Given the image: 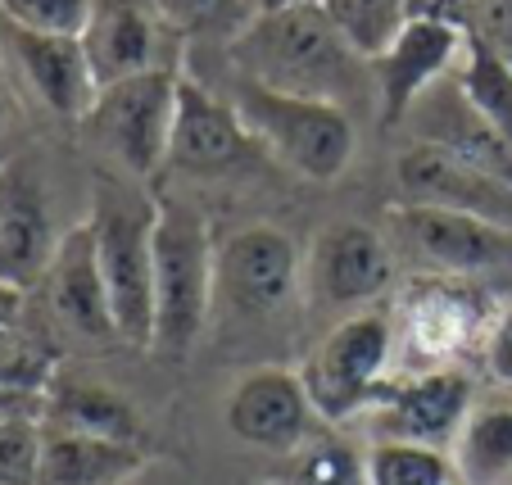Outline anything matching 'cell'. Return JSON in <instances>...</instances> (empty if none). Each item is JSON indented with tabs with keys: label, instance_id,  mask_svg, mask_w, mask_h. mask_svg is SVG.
<instances>
[{
	"label": "cell",
	"instance_id": "22",
	"mask_svg": "<svg viewBox=\"0 0 512 485\" xmlns=\"http://www.w3.org/2000/svg\"><path fill=\"white\" fill-rule=\"evenodd\" d=\"M155 467L150 449L114 445L96 436L41 427V476L37 485H127Z\"/></svg>",
	"mask_w": 512,
	"mask_h": 485
},
{
	"label": "cell",
	"instance_id": "36",
	"mask_svg": "<svg viewBox=\"0 0 512 485\" xmlns=\"http://www.w3.org/2000/svg\"><path fill=\"white\" fill-rule=\"evenodd\" d=\"M295 5H322V0H254V10L268 14V10H295Z\"/></svg>",
	"mask_w": 512,
	"mask_h": 485
},
{
	"label": "cell",
	"instance_id": "16",
	"mask_svg": "<svg viewBox=\"0 0 512 485\" xmlns=\"http://www.w3.org/2000/svg\"><path fill=\"white\" fill-rule=\"evenodd\" d=\"M0 55L5 64L23 78V87L46 105V114L64 118V123H87L96 109V78L82 55L78 37H55V32H28L19 23L0 19Z\"/></svg>",
	"mask_w": 512,
	"mask_h": 485
},
{
	"label": "cell",
	"instance_id": "11",
	"mask_svg": "<svg viewBox=\"0 0 512 485\" xmlns=\"http://www.w3.org/2000/svg\"><path fill=\"white\" fill-rule=\"evenodd\" d=\"M386 241L395 259L404 254L417 272H445V277H481L490 268L512 263V232L472 214L422 209V204H390Z\"/></svg>",
	"mask_w": 512,
	"mask_h": 485
},
{
	"label": "cell",
	"instance_id": "31",
	"mask_svg": "<svg viewBox=\"0 0 512 485\" xmlns=\"http://www.w3.org/2000/svg\"><path fill=\"white\" fill-rule=\"evenodd\" d=\"M458 28L512 68V0H467Z\"/></svg>",
	"mask_w": 512,
	"mask_h": 485
},
{
	"label": "cell",
	"instance_id": "15",
	"mask_svg": "<svg viewBox=\"0 0 512 485\" xmlns=\"http://www.w3.org/2000/svg\"><path fill=\"white\" fill-rule=\"evenodd\" d=\"M395 204H422V209H449L472 214L512 232V186L435 146L408 141L395 159Z\"/></svg>",
	"mask_w": 512,
	"mask_h": 485
},
{
	"label": "cell",
	"instance_id": "4",
	"mask_svg": "<svg viewBox=\"0 0 512 485\" xmlns=\"http://www.w3.org/2000/svg\"><path fill=\"white\" fill-rule=\"evenodd\" d=\"M503 300L476 277H445V272H408L390 300L399 340L395 377L463 368L481 359L490 322L499 318Z\"/></svg>",
	"mask_w": 512,
	"mask_h": 485
},
{
	"label": "cell",
	"instance_id": "21",
	"mask_svg": "<svg viewBox=\"0 0 512 485\" xmlns=\"http://www.w3.org/2000/svg\"><path fill=\"white\" fill-rule=\"evenodd\" d=\"M41 427L114 440V445H132V449H150V422H145V413L132 404V395H123V390L109 386V381L82 377V372H64V368L50 377L46 395H41ZM150 454H155V449H150Z\"/></svg>",
	"mask_w": 512,
	"mask_h": 485
},
{
	"label": "cell",
	"instance_id": "23",
	"mask_svg": "<svg viewBox=\"0 0 512 485\" xmlns=\"http://www.w3.org/2000/svg\"><path fill=\"white\" fill-rule=\"evenodd\" d=\"M449 458L467 485H512V395L476 399Z\"/></svg>",
	"mask_w": 512,
	"mask_h": 485
},
{
	"label": "cell",
	"instance_id": "30",
	"mask_svg": "<svg viewBox=\"0 0 512 485\" xmlns=\"http://www.w3.org/2000/svg\"><path fill=\"white\" fill-rule=\"evenodd\" d=\"M87 10L91 0H0V19L28 32H55V37H78Z\"/></svg>",
	"mask_w": 512,
	"mask_h": 485
},
{
	"label": "cell",
	"instance_id": "5",
	"mask_svg": "<svg viewBox=\"0 0 512 485\" xmlns=\"http://www.w3.org/2000/svg\"><path fill=\"white\" fill-rule=\"evenodd\" d=\"M227 105L254 136V146H263L281 168H290L304 182H340L358 155V127L345 105L272 91L263 82L241 78V73L232 82Z\"/></svg>",
	"mask_w": 512,
	"mask_h": 485
},
{
	"label": "cell",
	"instance_id": "37",
	"mask_svg": "<svg viewBox=\"0 0 512 485\" xmlns=\"http://www.w3.org/2000/svg\"><path fill=\"white\" fill-rule=\"evenodd\" d=\"M127 485H150V476H136V481H127Z\"/></svg>",
	"mask_w": 512,
	"mask_h": 485
},
{
	"label": "cell",
	"instance_id": "3",
	"mask_svg": "<svg viewBox=\"0 0 512 485\" xmlns=\"http://www.w3.org/2000/svg\"><path fill=\"white\" fill-rule=\"evenodd\" d=\"M213 272L218 241L209 218L191 200L159 195L155 232V336L150 354L168 368H182L213 322Z\"/></svg>",
	"mask_w": 512,
	"mask_h": 485
},
{
	"label": "cell",
	"instance_id": "29",
	"mask_svg": "<svg viewBox=\"0 0 512 485\" xmlns=\"http://www.w3.org/2000/svg\"><path fill=\"white\" fill-rule=\"evenodd\" d=\"M41 418H0V485H37Z\"/></svg>",
	"mask_w": 512,
	"mask_h": 485
},
{
	"label": "cell",
	"instance_id": "10",
	"mask_svg": "<svg viewBox=\"0 0 512 485\" xmlns=\"http://www.w3.org/2000/svg\"><path fill=\"white\" fill-rule=\"evenodd\" d=\"M32 295H37V322L46 327V336L55 340V345L59 340H68V345H87V350L123 345L87 218L64 232V241H59L46 277H41V286Z\"/></svg>",
	"mask_w": 512,
	"mask_h": 485
},
{
	"label": "cell",
	"instance_id": "34",
	"mask_svg": "<svg viewBox=\"0 0 512 485\" xmlns=\"http://www.w3.org/2000/svg\"><path fill=\"white\" fill-rule=\"evenodd\" d=\"M14 132H19V100H14V91L5 87V78H0V159L14 155L10 150Z\"/></svg>",
	"mask_w": 512,
	"mask_h": 485
},
{
	"label": "cell",
	"instance_id": "26",
	"mask_svg": "<svg viewBox=\"0 0 512 485\" xmlns=\"http://www.w3.org/2000/svg\"><path fill=\"white\" fill-rule=\"evenodd\" d=\"M368 485H454L449 449L413 445V440H368L363 449Z\"/></svg>",
	"mask_w": 512,
	"mask_h": 485
},
{
	"label": "cell",
	"instance_id": "1",
	"mask_svg": "<svg viewBox=\"0 0 512 485\" xmlns=\"http://www.w3.org/2000/svg\"><path fill=\"white\" fill-rule=\"evenodd\" d=\"M227 59L250 82L272 91L313 96L331 105H354L358 96L377 100L372 64L349 50V41L331 28L322 5H295V10L254 14L250 28L227 46Z\"/></svg>",
	"mask_w": 512,
	"mask_h": 485
},
{
	"label": "cell",
	"instance_id": "2",
	"mask_svg": "<svg viewBox=\"0 0 512 485\" xmlns=\"http://www.w3.org/2000/svg\"><path fill=\"white\" fill-rule=\"evenodd\" d=\"M91 241L105 272L109 304L123 345L150 350L155 336V232H159V191L114 168L91 177Z\"/></svg>",
	"mask_w": 512,
	"mask_h": 485
},
{
	"label": "cell",
	"instance_id": "24",
	"mask_svg": "<svg viewBox=\"0 0 512 485\" xmlns=\"http://www.w3.org/2000/svg\"><path fill=\"white\" fill-rule=\"evenodd\" d=\"M331 28L349 41L354 55L377 64L413 19V0H322Z\"/></svg>",
	"mask_w": 512,
	"mask_h": 485
},
{
	"label": "cell",
	"instance_id": "27",
	"mask_svg": "<svg viewBox=\"0 0 512 485\" xmlns=\"http://www.w3.org/2000/svg\"><path fill=\"white\" fill-rule=\"evenodd\" d=\"M150 5H155L159 19H164L177 37H223L227 46H232V41L250 28L254 14H259L254 0H150Z\"/></svg>",
	"mask_w": 512,
	"mask_h": 485
},
{
	"label": "cell",
	"instance_id": "8",
	"mask_svg": "<svg viewBox=\"0 0 512 485\" xmlns=\"http://www.w3.org/2000/svg\"><path fill=\"white\" fill-rule=\"evenodd\" d=\"M177 68H150L127 82H114L96 96V109L87 114V136L109 155L114 173H127L136 182H150L159 168H168V141L177 118Z\"/></svg>",
	"mask_w": 512,
	"mask_h": 485
},
{
	"label": "cell",
	"instance_id": "32",
	"mask_svg": "<svg viewBox=\"0 0 512 485\" xmlns=\"http://www.w3.org/2000/svg\"><path fill=\"white\" fill-rule=\"evenodd\" d=\"M481 368L494 386H503L512 395V300H503L499 318L490 322V336L481 345Z\"/></svg>",
	"mask_w": 512,
	"mask_h": 485
},
{
	"label": "cell",
	"instance_id": "12",
	"mask_svg": "<svg viewBox=\"0 0 512 485\" xmlns=\"http://www.w3.org/2000/svg\"><path fill=\"white\" fill-rule=\"evenodd\" d=\"M64 232L55 227L50 173L37 150L0 159V277L19 291H37Z\"/></svg>",
	"mask_w": 512,
	"mask_h": 485
},
{
	"label": "cell",
	"instance_id": "28",
	"mask_svg": "<svg viewBox=\"0 0 512 485\" xmlns=\"http://www.w3.org/2000/svg\"><path fill=\"white\" fill-rule=\"evenodd\" d=\"M286 485H368V467L349 440L313 436L300 454H290Z\"/></svg>",
	"mask_w": 512,
	"mask_h": 485
},
{
	"label": "cell",
	"instance_id": "35",
	"mask_svg": "<svg viewBox=\"0 0 512 485\" xmlns=\"http://www.w3.org/2000/svg\"><path fill=\"white\" fill-rule=\"evenodd\" d=\"M0 418H41V395L0 386Z\"/></svg>",
	"mask_w": 512,
	"mask_h": 485
},
{
	"label": "cell",
	"instance_id": "6",
	"mask_svg": "<svg viewBox=\"0 0 512 485\" xmlns=\"http://www.w3.org/2000/svg\"><path fill=\"white\" fill-rule=\"evenodd\" d=\"M399 368V340L390 309H363L354 318H340L327 336L300 363L304 390H309L318 418L331 427H345L354 418H368Z\"/></svg>",
	"mask_w": 512,
	"mask_h": 485
},
{
	"label": "cell",
	"instance_id": "19",
	"mask_svg": "<svg viewBox=\"0 0 512 485\" xmlns=\"http://www.w3.org/2000/svg\"><path fill=\"white\" fill-rule=\"evenodd\" d=\"M254 136L236 118L223 96H213L204 82L186 78L177 87V118L168 141V168L186 177H227L250 159Z\"/></svg>",
	"mask_w": 512,
	"mask_h": 485
},
{
	"label": "cell",
	"instance_id": "33",
	"mask_svg": "<svg viewBox=\"0 0 512 485\" xmlns=\"http://www.w3.org/2000/svg\"><path fill=\"white\" fill-rule=\"evenodd\" d=\"M28 313H32V291H19V286L0 277V340L28 327Z\"/></svg>",
	"mask_w": 512,
	"mask_h": 485
},
{
	"label": "cell",
	"instance_id": "7",
	"mask_svg": "<svg viewBox=\"0 0 512 485\" xmlns=\"http://www.w3.org/2000/svg\"><path fill=\"white\" fill-rule=\"evenodd\" d=\"M304 309V250L277 223H245L218 241L213 313L236 327H277Z\"/></svg>",
	"mask_w": 512,
	"mask_h": 485
},
{
	"label": "cell",
	"instance_id": "20",
	"mask_svg": "<svg viewBox=\"0 0 512 485\" xmlns=\"http://www.w3.org/2000/svg\"><path fill=\"white\" fill-rule=\"evenodd\" d=\"M404 132L417 146L445 150V155L463 159V164L481 168V173L512 186V141L503 132H494V127L467 105L454 73H449L445 82H435V87L417 100L413 114L404 118Z\"/></svg>",
	"mask_w": 512,
	"mask_h": 485
},
{
	"label": "cell",
	"instance_id": "9",
	"mask_svg": "<svg viewBox=\"0 0 512 485\" xmlns=\"http://www.w3.org/2000/svg\"><path fill=\"white\" fill-rule=\"evenodd\" d=\"M395 286V245L368 223H331L304 250V309L313 318H354Z\"/></svg>",
	"mask_w": 512,
	"mask_h": 485
},
{
	"label": "cell",
	"instance_id": "14",
	"mask_svg": "<svg viewBox=\"0 0 512 485\" xmlns=\"http://www.w3.org/2000/svg\"><path fill=\"white\" fill-rule=\"evenodd\" d=\"M476 408V381L467 368L395 377L368 413L372 440H413L431 449H454L467 413Z\"/></svg>",
	"mask_w": 512,
	"mask_h": 485
},
{
	"label": "cell",
	"instance_id": "17",
	"mask_svg": "<svg viewBox=\"0 0 512 485\" xmlns=\"http://www.w3.org/2000/svg\"><path fill=\"white\" fill-rule=\"evenodd\" d=\"M168 23L150 0H91L78 41L96 87H114L150 68H177L168 59Z\"/></svg>",
	"mask_w": 512,
	"mask_h": 485
},
{
	"label": "cell",
	"instance_id": "18",
	"mask_svg": "<svg viewBox=\"0 0 512 485\" xmlns=\"http://www.w3.org/2000/svg\"><path fill=\"white\" fill-rule=\"evenodd\" d=\"M463 28L445 19H408V28L395 37V46L372 64V82H377V118L386 132L404 127L413 105L454 73L458 55H463Z\"/></svg>",
	"mask_w": 512,
	"mask_h": 485
},
{
	"label": "cell",
	"instance_id": "13",
	"mask_svg": "<svg viewBox=\"0 0 512 485\" xmlns=\"http://www.w3.org/2000/svg\"><path fill=\"white\" fill-rule=\"evenodd\" d=\"M313 408L309 390H304L300 368L286 363H259V368L241 372L223 408V422L241 445L263 449V454H300L313 440Z\"/></svg>",
	"mask_w": 512,
	"mask_h": 485
},
{
	"label": "cell",
	"instance_id": "25",
	"mask_svg": "<svg viewBox=\"0 0 512 485\" xmlns=\"http://www.w3.org/2000/svg\"><path fill=\"white\" fill-rule=\"evenodd\" d=\"M454 82L467 96V105H472L494 132H503L512 141V68L503 64L494 50H485L481 41L467 37L463 55H458V64H454Z\"/></svg>",
	"mask_w": 512,
	"mask_h": 485
}]
</instances>
